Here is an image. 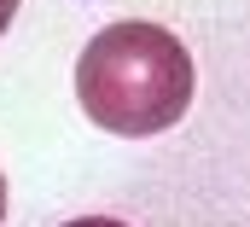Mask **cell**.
<instances>
[{"mask_svg": "<svg viewBox=\"0 0 250 227\" xmlns=\"http://www.w3.org/2000/svg\"><path fill=\"white\" fill-rule=\"evenodd\" d=\"M192 82H198V70H192L187 41L146 18L105 23L76 58L82 111L105 134H123V140L175 128L192 105Z\"/></svg>", "mask_w": 250, "mask_h": 227, "instance_id": "6da1fadb", "label": "cell"}, {"mask_svg": "<svg viewBox=\"0 0 250 227\" xmlns=\"http://www.w3.org/2000/svg\"><path fill=\"white\" fill-rule=\"evenodd\" d=\"M12 18H18V0H0V35L12 29Z\"/></svg>", "mask_w": 250, "mask_h": 227, "instance_id": "3957f363", "label": "cell"}, {"mask_svg": "<svg viewBox=\"0 0 250 227\" xmlns=\"http://www.w3.org/2000/svg\"><path fill=\"white\" fill-rule=\"evenodd\" d=\"M64 227H128V222H117V216H76V222H64Z\"/></svg>", "mask_w": 250, "mask_h": 227, "instance_id": "7a4b0ae2", "label": "cell"}, {"mask_svg": "<svg viewBox=\"0 0 250 227\" xmlns=\"http://www.w3.org/2000/svg\"><path fill=\"white\" fill-rule=\"evenodd\" d=\"M0 222H6V175H0Z\"/></svg>", "mask_w": 250, "mask_h": 227, "instance_id": "277c9868", "label": "cell"}]
</instances>
